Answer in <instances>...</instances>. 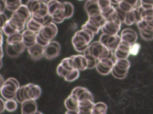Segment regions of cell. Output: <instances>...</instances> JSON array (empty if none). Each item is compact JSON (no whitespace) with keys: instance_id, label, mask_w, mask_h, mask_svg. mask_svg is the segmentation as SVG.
<instances>
[{"instance_id":"obj_48","label":"cell","mask_w":153,"mask_h":114,"mask_svg":"<svg viewBox=\"0 0 153 114\" xmlns=\"http://www.w3.org/2000/svg\"><path fill=\"white\" fill-rule=\"evenodd\" d=\"M5 109V101L0 97V113L3 112Z\"/></svg>"},{"instance_id":"obj_15","label":"cell","mask_w":153,"mask_h":114,"mask_svg":"<svg viewBox=\"0 0 153 114\" xmlns=\"http://www.w3.org/2000/svg\"><path fill=\"white\" fill-rule=\"evenodd\" d=\"M72 60L73 68L79 71H84L87 69V61L83 55H75L71 56Z\"/></svg>"},{"instance_id":"obj_53","label":"cell","mask_w":153,"mask_h":114,"mask_svg":"<svg viewBox=\"0 0 153 114\" xmlns=\"http://www.w3.org/2000/svg\"><path fill=\"white\" fill-rule=\"evenodd\" d=\"M3 65V61H2V59H0V69L2 67Z\"/></svg>"},{"instance_id":"obj_40","label":"cell","mask_w":153,"mask_h":114,"mask_svg":"<svg viewBox=\"0 0 153 114\" xmlns=\"http://www.w3.org/2000/svg\"><path fill=\"white\" fill-rule=\"evenodd\" d=\"M13 46L14 47V48L15 49V50L19 52L20 54L22 53L25 49L26 48V46H25L24 43H23V42H21L20 43H16V44H14V45H13Z\"/></svg>"},{"instance_id":"obj_52","label":"cell","mask_w":153,"mask_h":114,"mask_svg":"<svg viewBox=\"0 0 153 114\" xmlns=\"http://www.w3.org/2000/svg\"><path fill=\"white\" fill-rule=\"evenodd\" d=\"M4 56V52H3V49H2V46L0 47V59H2Z\"/></svg>"},{"instance_id":"obj_17","label":"cell","mask_w":153,"mask_h":114,"mask_svg":"<svg viewBox=\"0 0 153 114\" xmlns=\"http://www.w3.org/2000/svg\"><path fill=\"white\" fill-rule=\"evenodd\" d=\"M36 33L30 31L27 28L22 32V42L26 48H29L36 43Z\"/></svg>"},{"instance_id":"obj_35","label":"cell","mask_w":153,"mask_h":114,"mask_svg":"<svg viewBox=\"0 0 153 114\" xmlns=\"http://www.w3.org/2000/svg\"><path fill=\"white\" fill-rule=\"evenodd\" d=\"M84 28L86 29L92 33H93L94 34H97L99 31V30H100V28L97 27L96 26H94L93 24H92L91 23H90L88 21H87L85 24H84L82 26V28Z\"/></svg>"},{"instance_id":"obj_14","label":"cell","mask_w":153,"mask_h":114,"mask_svg":"<svg viewBox=\"0 0 153 114\" xmlns=\"http://www.w3.org/2000/svg\"><path fill=\"white\" fill-rule=\"evenodd\" d=\"M27 49L30 58L33 60H39L44 57V47L36 43Z\"/></svg>"},{"instance_id":"obj_25","label":"cell","mask_w":153,"mask_h":114,"mask_svg":"<svg viewBox=\"0 0 153 114\" xmlns=\"http://www.w3.org/2000/svg\"><path fill=\"white\" fill-rule=\"evenodd\" d=\"M63 3V11L65 15L66 19L70 18L72 17L74 12V7L72 3L67 1L62 2Z\"/></svg>"},{"instance_id":"obj_30","label":"cell","mask_w":153,"mask_h":114,"mask_svg":"<svg viewBox=\"0 0 153 114\" xmlns=\"http://www.w3.org/2000/svg\"><path fill=\"white\" fill-rule=\"evenodd\" d=\"M23 37L22 32H17L12 35L7 36V43L9 45H14L22 42Z\"/></svg>"},{"instance_id":"obj_31","label":"cell","mask_w":153,"mask_h":114,"mask_svg":"<svg viewBox=\"0 0 153 114\" xmlns=\"http://www.w3.org/2000/svg\"><path fill=\"white\" fill-rule=\"evenodd\" d=\"M102 14L108 11L112 7L110 0H97Z\"/></svg>"},{"instance_id":"obj_29","label":"cell","mask_w":153,"mask_h":114,"mask_svg":"<svg viewBox=\"0 0 153 114\" xmlns=\"http://www.w3.org/2000/svg\"><path fill=\"white\" fill-rule=\"evenodd\" d=\"M128 70H124L121 69L119 68H118L115 65H114L112 70H111V74L112 75L118 79H123L128 74Z\"/></svg>"},{"instance_id":"obj_56","label":"cell","mask_w":153,"mask_h":114,"mask_svg":"<svg viewBox=\"0 0 153 114\" xmlns=\"http://www.w3.org/2000/svg\"><path fill=\"white\" fill-rule=\"evenodd\" d=\"M89 1H96V0H89Z\"/></svg>"},{"instance_id":"obj_32","label":"cell","mask_w":153,"mask_h":114,"mask_svg":"<svg viewBox=\"0 0 153 114\" xmlns=\"http://www.w3.org/2000/svg\"><path fill=\"white\" fill-rule=\"evenodd\" d=\"M114 65L118 68L124 70H128L130 66V62L127 58L117 59L115 61Z\"/></svg>"},{"instance_id":"obj_47","label":"cell","mask_w":153,"mask_h":114,"mask_svg":"<svg viewBox=\"0 0 153 114\" xmlns=\"http://www.w3.org/2000/svg\"><path fill=\"white\" fill-rule=\"evenodd\" d=\"M5 9H6V7H5V1L0 0V13L4 12Z\"/></svg>"},{"instance_id":"obj_38","label":"cell","mask_w":153,"mask_h":114,"mask_svg":"<svg viewBox=\"0 0 153 114\" xmlns=\"http://www.w3.org/2000/svg\"><path fill=\"white\" fill-rule=\"evenodd\" d=\"M51 20H52V21H53L55 23H61L65 20H66V17H65V15L63 13V9L60 12H59L58 14L52 16L51 17Z\"/></svg>"},{"instance_id":"obj_3","label":"cell","mask_w":153,"mask_h":114,"mask_svg":"<svg viewBox=\"0 0 153 114\" xmlns=\"http://www.w3.org/2000/svg\"><path fill=\"white\" fill-rule=\"evenodd\" d=\"M58 32L57 27L55 23L50 21L42 26L37 35L45 41L50 42L56 36Z\"/></svg>"},{"instance_id":"obj_18","label":"cell","mask_w":153,"mask_h":114,"mask_svg":"<svg viewBox=\"0 0 153 114\" xmlns=\"http://www.w3.org/2000/svg\"><path fill=\"white\" fill-rule=\"evenodd\" d=\"M32 14H35L41 9L47 7V3L42 0H28L26 4Z\"/></svg>"},{"instance_id":"obj_23","label":"cell","mask_w":153,"mask_h":114,"mask_svg":"<svg viewBox=\"0 0 153 114\" xmlns=\"http://www.w3.org/2000/svg\"><path fill=\"white\" fill-rule=\"evenodd\" d=\"M26 28L32 31L35 33H38L41 28L42 27V25H41V24H39L38 22H37L36 20H35L32 17H31L26 22Z\"/></svg>"},{"instance_id":"obj_51","label":"cell","mask_w":153,"mask_h":114,"mask_svg":"<svg viewBox=\"0 0 153 114\" xmlns=\"http://www.w3.org/2000/svg\"><path fill=\"white\" fill-rule=\"evenodd\" d=\"M110 1H111V2L112 4H117V5H118V4H119V2H120L122 0H110Z\"/></svg>"},{"instance_id":"obj_10","label":"cell","mask_w":153,"mask_h":114,"mask_svg":"<svg viewBox=\"0 0 153 114\" xmlns=\"http://www.w3.org/2000/svg\"><path fill=\"white\" fill-rule=\"evenodd\" d=\"M131 45L127 42L121 40L118 47L114 50L115 59L127 58L130 55Z\"/></svg>"},{"instance_id":"obj_33","label":"cell","mask_w":153,"mask_h":114,"mask_svg":"<svg viewBox=\"0 0 153 114\" xmlns=\"http://www.w3.org/2000/svg\"><path fill=\"white\" fill-rule=\"evenodd\" d=\"M79 71L77 69H72L68 72L67 75L64 78L65 80L68 82H72L76 80L79 76Z\"/></svg>"},{"instance_id":"obj_6","label":"cell","mask_w":153,"mask_h":114,"mask_svg":"<svg viewBox=\"0 0 153 114\" xmlns=\"http://www.w3.org/2000/svg\"><path fill=\"white\" fill-rule=\"evenodd\" d=\"M121 23L122 21L118 18L106 21L105 24L102 26L101 30L105 34L109 35L117 34L120 30Z\"/></svg>"},{"instance_id":"obj_13","label":"cell","mask_w":153,"mask_h":114,"mask_svg":"<svg viewBox=\"0 0 153 114\" xmlns=\"http://www.w3.org/2000/svg\"><path fill=\"white\" fill-rule=\"evenodd\" d=\"M84 9L88 17H93L102 14L97 1L87 0L84 5Z\"/></svg>"},{"instance_id":"obj_2","label":"cell","mask_w":153,"mask_h":114,"mask_svg":"<svg viewBox=\"0 0 153 114\" xmlns=\"http://www.w3.org/2000/svg\"><path fill=\"white\" fill-rule=\"evenodd\" d=\"M18 90L24 100H36L41 96L42 92L41 88L39 86L32 83H29L22 87L20 86Z\"/></svg>"},{"instance_id":"obj_4","label":"cell","mask_w":153,"mask_h":114,"mask_svg":"<svg viewBox=\"0 0 153 114\" xmlns=\"http://www.w3.org/2000/svg\"><path fill=\"white\" fill-rule=\"evenodd\" d=\"M115 58H103L98 60L96 65L97 71L102 75H106L111 72V70L114 65Z\"/></svg>"},{"instance_id":"obj_44","label":"cell","mask_w":153,"mask_h":114,"mask_svg":"<svg viewBox=\"0 0 153 114\" xmlns=\"http://www.w3.org/2000/svg\"><path fill=\"white\" fill-rule=\"evenodd\" d=\"M8 20V18L4 12L0 13V29L2 28L3 26Z\"/></svg>"},{"instance_id":"obj_12","label":"cell","mask_w":153,"mask_h":114,"mask_svg":"<svg viewBox=\"0 0 153 114\" xmlns=\"http://www.w3.org/2000/svg\"><path fill=\"white\" fill-rule=\"evenodd\" d=\"M20 83L17 79L13 77H10L6 80L1 90L9 93L16 94L17 90L20 88Z\"/></svg>"},{"instance_id":"obj_8","label":"cell","mask_w":153,"mask_h":114,"mask_svg":"<svg viewBox=\"0 0 153 114\" xmlns=\"http://www.w3.org/2000/svg\"><path fill=\"white\" fill-rule=\"evenodd\" d=\"M60 45L57 41L51 40L44 47V57L52 59L57 57L60 52Z\"/></svg>"},{"instance_id":"obj_5","label":"cell","mask_w":153,"mask_h":114,"mask_svg":"<svg viewBox=\"0 0 153 114\" xmlns=\"http://www.w3.org/2000/svg\"><path fill=\"white\" fill-rule=\"evenodd\" d=\"M99 41L105 45L109 50L114 51L119 45L121 41V36L118 34L109 35L103 33L100 37Z\"/></svg>"},{"instance_id":"obj_26","label":"cell","mask_w":153,"mask_h":114,"mask_svg":"<svg viewBox=\"0 0 153 114\" xmlns=\"http://www.w3.org/2000/svg\"><path fill=\"white\" fill-rule=\"evenodd\" d=\"M6 9L10 11L14 12L22 4V0H4Z\"/></svg>"},{"instance_id":"obj_42","label":"cell","mask_w":153,"mask_h":114,"mask_svg":"<svg viewBox=\"0 0 153 114\" xmlns=\"http://www.w3.org/2000/svg\"><path fill=\"white\" fill-rule=\"evenodd\" d=\"M140 5L144 8H152L153 0H140Z\"/></svg>"},{"instance_id":"obj_20","label":"cell","mask_w":153,"mask_h":114,"mask_svg":"<svg viewBox=\"0 0 153 114\" xmlns=\"http://www.w3.org/2000/svg\"><path fill=\"white\" fill-rule=\"evenodd\" d=\"M48 12L51 17L58 14L63 9V3L57 0H51L47 3Z\"/></svg>"},{"instance_id":"obj_45","label":"cell","mask_w":153,"mask_h":114,"mask_svg":"<svg viewBox=\"0 0 153 114\" xmlns=\"http://www.w3.org/2000/svg\"><path fill=\"white\" fill-rule=\"evenodd\" d=\"M0 92H1V94L2 96V97L4 99H5V100H9V99H15V94H9L2 90H0Z\"/></svg>"},{"instance_id":"obj_39","label":"cell","mask_w":153,"mask_h":114,"mask_svg":"<svg viewBox=\"0 0 153 114\" xmlns=\"http://www.w3.org/2000/svg\"><path fill=\"white\" fill-rule=\"evenodd\" d=\"M56 71L59 76L65 78L69 71L66 69L60 64H59L57 67Z\"/></svg>"},{"instance_id":"obj_22","label":"cell","mask_w":153,"mask_h":114,"mask_svg":"<svg viewBox=\"0 0 153 114\" xmlns=\"http://www.w3.org/2000/svg\"><path fill=\"white\" fill-rule=\"evenodd\" d=\"M14 12L26 22H27V20L32 15V12L29 10L26 4H22L19 7V8L16 11H14Z\"/></svg>"},{"instance_id":"obj_37","label":"cell","mask_w":153,"mask_h":114,"mask_svg":"<svg viewBox=\"0 0 153 114\" xmlns=\"http://www.w3.org/2000/svg\"><path fill=\"white\" fill-rule=\"evenodd\" d=\"M68 71H71V69H74L73 65H72V60L71 57H67L63 59L60 63Z\"/></svg>"},{"instance_id":"obj_24","label":"cell","mask_w":153,"mask_h":114,"mask_svg":"<svg viewBox=\"0 0 153 114\" xmlns=\"http://www.w3.org/2000/svg\"><path fill=\"white\" fill-rule=\"evenodd\" d=\"M84 55L87 61V64H88V66L87 69H92L93 68L96 67V65L97 63L98 59L96 58L94 56H93L89 52L88 48L87 49L83 52Z\"/></svg>"},{"instance_id":"obj_49","label":"cell","mask_w":153,"mask_h":114,"mask_svg":"<svg viewBox=\"0 0 153 114\" xmlns=\"http://www.w3.org/2000/svg\"><path fill=\"white\" fill-rule=\"evenodd\" d=\"M5 81V80H4L3 76L0 74V90H1V88H2V87L3 86Z\"/></svg>"},{"instance_id":"obj_28","label":"cell","mask_w":153,"mask_h":114,"mask_svg":"<svg viewBox=\"0 0 153 114\" xmlns=\"http://www.w3.org/2000/svg\"><path fill=\"white\" fill-rule=\"evenodd\" d=\"M1 30L3 31V33H4L7 36H9L10 35H12L17 32H20L18 31V30L14 27L8 21V20L7 21V22L4 24Z\"/></svg>"},{"instance_id":"obj_19","label":"cell","mask_w":153,"mask_h":114,"mask_svg":"<svg viewBox=\"0 0 153 114\" xmlns=\"http://www.w3.org/2000/svg\"><path fill=\"white\" fill-rule=\"evenodd\" d=\"M121 40L126 41L130 44L132 45L136 42L137 39V35L136 32L130 28L124 29L121 34Z\"/></svg>"},{"instance_id":"obj_16","label":"cell","mask_w":153,"mask_h":114,"mask_svg":"<svg viewBox=\"0 0 153 114\" xmlns=\"http://www.w3.org/2000/svg\"><path fill=\"white\" fill-rule=\"evenodd\" d=\"M38 110L36 100H26L21 103V112L23 114H34Z\"/></svg>"},{"instance_id":"obj_9","label":"cell","mask_w":153,"mask_h":114,"mask_svg":"<svg viewBox=\"0 0 153 114\" xmlns=\"http://www.w3.org/2000/svg\"><path fill=\"white\" fill-rule=\"evenodd\" d=\"M72 43L75 50L79 53H83L90 45V43L77 31L72 37Z\"/></svg>"},{"instance_id":"obj_50","label":"cell","mask_w":153,"mask_h":114,"mask_svg":"<svg viewBox=\"0 0 153 114\" xmlns=\"http://www.w3.org/2000/svg\"><path fill=\"white\" fill-rule=\"evenodd\" d=\"M66 114H76L78 113V110H67V111L65 112Z\"/></svg>"},{"instance_id":"obj_46","label":"cell","mask_w":153,"mask_h":114,"mask_svg":"<svg viewBox=\"0 0 153 114\" xmlns=\"http://www.w3.org/2000/svg\"><path fill=\"white\" fill-rule=\"evenodd\" d=\"M36 43L45 47V46H47L49 42H47V41H45L43 39H42L41 38H40L38 35L36 36Z\"/></svg>"},{"instance_id":"obj_27","label":"cell","mask_w":153,"mask_h":114,"mask_svg":"<svg viewBox=\"0 0 153 114\" xmlns=\"http://www.w3.org/2000/svg\"><path fill=\"white\" fill-rule=\"evenodd\" d=\"M107 106L103 102H98L94 104L92 109V114H105L106 113Z\"/></svg>"},{"instance_id":"obj_21","label":"cell","mask_w":153,"mask_h":114,"mask_svg":"<svg viewBox=\"0 0 153 114\" xmlns=\"http://www.w3.org/2000/svg\"><path fill=\"white\" fill-rule=\"evenodd\" d=\"M65 106L67 110H78L79 107V102L78 98L71 94L65 100Z\"/></svg>"},{"instance_id":"obj_7","label":"cell","mask_w":153,"mask_h":114,"mask_svg":"<svg viewBox=\"0 0 153 114\" xmlns=\"http://www.w3.org/2000/svg\"><path fill=\"white\" fill-rule=\"evenodd\" d=\"M142 20V10L140 5L137 6L130 11L127 12L125 15L124 22L127 25H131L133 23H137Z\"/></svg>"},{"instance_id":"obj_55","label":"cell","mask_w":153,"mask_h":114,"mask_svg":"<svg viewBox=\"0 0 153 114\" xmlns=\"http://www.w3.org/2000/svg\"><path fill=\"white\" fill-rule=\"evenodd\" d=\"M0 33H3V31H2V30L1 29H0Z\"/></svg>"},{"instance_id":"obj_1","label":"cell","mask_w":153,"mask_h":114,"mask_svg":"<svg viewBox=\"0 0 153 114\" xmlns=\"http://www.w3.org/2000/svg\"><path fill=\"white\" fill-rule=\"evenodd\" d=\"M88 49L90 53L98 60L103 58H115L114 51L109 50L100 41L90 43Z\"/></svg>"},{"instance_id":"obj_36","label":"cell","mask_w":153,"mask_h":114,"mask_svg":"<svg viewBox=\"0 0 153 114\" xmlns=\"http://www.w3.org/2000/svg\"><path fill=\"white\" fill-rule=\"evenodd\" d=\"M5 51L7 55L10 58H16L20 55L19 52H17L15 50L13 45H9V44H7V46L5 48Z\"/></svg>"},{"instance_id":"obj_34","label":"cell","mask_w":153,"mask_h":114,"mask_svg":"<svg viewBox=\"0 0 153 114\" xmlns=\"http://www.w3.org/2000/svg\"><path fill=\"white\" fill-rule=\"evenodd\" d=\"M17 107V102L14 99L6 100L5 102V109L10 112L15 111Z\"/></svg>"},{"instance_id":"obj_58","label":"cell","mask_w":153,"mask_h":114,"mask_svg":"<svg viewBox=\"0 0 153 114\" xmlns=\"http://www.w3.org/2000/svg\"><path fill=\"white\" fill-rule=\"evenodd\" d=\"M152 8H153V7H152Z\"/></svg>"},{"instance_id":"obj_43","label":"cell","mask_w":153,"mask_h":114,"mask_svg":"<svg viewBox=\"0 0 153 114\" xmlns=\"http://www.w3.org/2000/svg\"><path fill=\"white\" fill-rule=\"evenodd\" d=\"M140 34L142 39L146 40H151L153 39V33H149V32H145L143 31H140Z\"/></svg>"},{"instance_id":"obj_54","label":"cell","mask_w":153,"mask_h":114,"mask_svg":"<svg viewBox=\"0 0 153 114\" xmlns=\"http://www.w3.org/2000/svg\"><path fill=\"white\" fill-rule=\"evenodd\" d=\"M43 1H44L45 2H46V3H48V2H50V1H51V0H42Z\"/></svg>"},{"instance_id":"obj_41","label":"cell","mask_w":153,"mask_h":114,"mask_svg":"<svg viewBox=\"0 0 153 114\" xmlns=\"http://www.w3.org/2000/svg\"><path fill=\"white\" fill-rule=\"evenodd\" d=\"M140 45L138 44L137 43H134L133 44H132L131 45V47H130V54L131 55H136L138 53L139 51V49H140Z\"/></svg>"},{"instance_id":"obj_57","label":"cell","mask_w":153,"mask_h":114,"mask_svg":"<svg viewBox=\"0 0 153 114\" xmlns=\"http://www.w3.org/2000/svg\"><path fill=\"white\" fill-rule=\"evenodd\" d=\"M78 1H83V0H78Z\"/></svg>"},{"instance_id":"obj_11","label":"cell","mask_w":153,"mask_h":114,"mask_svg":"<svg viewBox=\"0 0 153 114\" xmlns=\"http://www.w3.org/2000/svg\"><path fill=\"white\" fill-rule=\"evenodd\" d=\"M72 94L75 96L78 100L79 102L86 101V100H93L94 101V97L92 93L86 88L83 87H76L72 90Z\"/></svg>"}]
</instances>
